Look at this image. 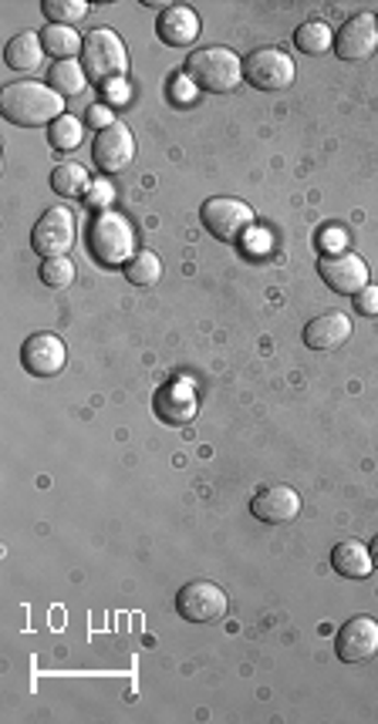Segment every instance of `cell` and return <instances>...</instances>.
I'll list each match as a JSON object with an SVG mask.
<instances>
[{"instance_id":"obj_17","label":"cell","mask_w":378,"mask_h":724,"mask_svg":"<svg viewBox=\"0 0 378 724\" xmlns=\"http://www.w3.org/2000/svg\"><path fill=\"white\" fill-rule=\"evenodd\" d=\"M156 34L173 48H189L200 37V14L193 8H186V4H173L160 14Z\"/></svg>"},{"instance_id":"obj_22","label":"cell","mask_w":378,"mask_h":724,"mask_svg":"<svg viewBox=\"0 0 378 724\" xmlns=\"http://www.w3.org/2000/svg\"><path fill=\"white\" fill-rule=\"evenodd\" d=\"M92 176L85 166L79 163H61L55 173H51V189L64 199H79V195H88L92 192Z\"/></svg>"},{"instance_id":"obj_33","label":"cell","mask_w":378,"mask_h":724,"mask_svg":"<svg viewBox=\"0 0 378 724\" xmlns=\"http://www.w3.org/2000/svg\"><path fill=\"white\" fill-rule=\"evenodd\" d=\"M368 549H371V562H375V567H378V536L371 539V546H368Z\"/></svg>"},{"instance_id":"obj_13","label":"cell","mask_w":378,"mask_h":724,"mask_svg":"<svg viewBox=\"0 0 378 724\" xmlns=\"http://www.w3.org/2000/svg\"><path fill=\"white\" fill-rule=\"evenodd\" d=\"M132 155H135V139H132L129 126L116 122L111 129H105V132H98V135H95L92 158H95V166H98L105 176H111V173H122V169L132 163Z\"/></svg>"},{"instance_id":"obj_21","label":"cell","mask_w":378,"mask_h":724,"mask_svg":"<svg viewBox=\"0 0 378 724\" xmlns=\"http://www.w3.org/2000/svg\"><path fill=\"white\" fill-rule=\"evenodd\" d=\"M294 48L300 55H311V58L328 55V51H334V34L324 21H305L294 31Z\"/></svg>"},{"instance_id":"obj_5","label":"cell","mask_w":378,"mask_h":724,"mask_svg":"<svg viewBox=\"0 0 378 724\" xmlns=\"http://www.w3.org/2000/svg\"><path fill=\"white\" fill-rule=\"evenodd\" d=\"M200 219L210 236H216L220 244H237L253 226V210L234 195H213L203 203Z\"/></svg>"},{"instance_id":"obj_14","label":"cell","mask_w":378,"mask_h":724,"mask_svg":"<svg viewBox=\"0 0 378 724\" xmlns=\"http://www.w3.org/2000/svg\"><path fill=\"white\" fill-rule=\"evenodd\" d=\"M250 515L268 526H284L300 515V496L291 486H268L250 499Z\"/></svg>"},{"instance_id":"obj_25","label":"cell","mask_w":378,"mask_h":724,"mask_svg":"<svg viewBox=\"0 0 378 724\" xmlns=\"http://www.w3.org/2000/svg\"><path fill=\"white\" fill-rule=\"evenodd\" d=\"M85 139V126L79 122L74 115H61L58 122L48 126V142L58 149V152H74Z\"/></svg>"},{"instance_id":"obj_1","label":"cell","mask_w":378,"mask_h":724,"mask_svg":"<svg viewBox=\"0 0 378 724\" xmlns=\"http://www.w3.org/2000/svg\"><path fill=\"white\" fill-rule=\"evenodd\" d=\"M0 111L11 126L21 129H37V126H51L64 115V98L42 82H14L4 85L0 92Z\"/></svg>"},{"instance_id":"obj_18","label":"cell","mask_w":378,"mask_h":724,"mask_svg":"<svg viewBox=\"0 0 378 724\" xmlns=\"http://www.w3.org/2000/svg\"><path fill=\"white\" fill-rule=\"evenodd\" d=\"M331 567H334V573H338V577H345V580H365V577L375 570V562H371V549H368V546H362L358 539H345V543H338V546L331 549Z\"/></svg>"},{"instance_id":"obj_29","label":"cell","mask_w":378,"mask_h":724,"mask_svg":"<svg viewBox=\"0 0 378 724\" xmlns=\"http://www.w3.org/2000/svg\"><path fill=\"white\" fill-rule=\"evenodd\" d=\"M85 126L105 132V129L116 126V115H111V108H105V105H92V108L85 111Z\"/></svg>"},{"instance_id":"obj_4","label":"cell","mask_w":378,"mask_h":724,"mask_svg":"<svg viewBox=\"0 0 378 724\" xmlns=\"http://www.w3.org/2000/svg\"><path fill=\"white\" fill-rule=\"evenodd\" d=\"M82 68H85L92 85H98V88L116 85L129 68V51L122 45V37L116 31H108V27H95L92 34H85Z\"/></svg>"},{"instance_id":"obj_8","label":"cell","mask_w":378,"mask_h":724,"mask_svg":"<svg viewBox=\"0 0 378 724\" xmlns=\"http://www.w3.org/2000/svg\"><path fill=\"white\" fill-rule=\"evenodd\" d=\"M176 610L189 624H213L226 614V593L210 580H193L176 593Z\"/></svg>"},{"instance_id":"obj_2","label":"cell","mask_w":378,"mask_h":724,"mask_svg":"<svg viewBox=\"0 0 378 724\" xmlns=\"http://www.w3.org/2000/svg\"><path fill=\"white\" fill-rule=\"evenodd\" d=\"M189 82L197 88L210 92V95H231L240 82H244V61L237 51L231 48H197L186 58V71Z\"/></svg>"},{"instance_id":"obj_32","label":"cell","mask_w":378,"mask_h":724,"mask_svg":"<svg viewBox=\"0 0 378 724\" xmlns=\"http://www.w3.org/2000/svg\"><path fill=\"white\" fill-rule=\"evenodd\" d=\"M318 244H321V250H328V247H342V244H345V233H342V229H324V233L318 236Z\"/></svg>"},{"instance_id":"obj_30","label":"cell","mask_w":378,"mask_h":724,"mask_svg":"<svg viewBox=\"0 0 378 724\" xmlns=\"http://www.w3.org/2000/svg\"><path fill=\"white\" fill-rule=\"evenodd\" d=\"M355 310L365 317H378V287L375 284H368L365 290L355 294Z\"/></svg>"},{"instance_id":"obj_23","label":"cell","mask_w":378,"mask_h":724,"mask_svg":"<svg viewBox=\"0 0 378 724\" xmlns=\"http://www.w3.org/2000/svg\"><path fill=\"white\" fill-rule=\"evenodd\" d=\"M48 85H51L61 98H74V95L85 92L88 74H85L82 64H74V61H55V68L48 71Z\"/></svg>"},{"instance_id":"obj_34","label":"cell","mask_w":378,"mask_h":724,"mask_svg":"<svg viewBox=\"0 0 378 724\" xmlns=\"http://www.w3.org/2000/svg\"><path fill=\"white\" fill-rule=\"evenodd\" d=\"M375 27H378V14H375Z\"/></svg>"},{"instance_id":"obj_7","label":"cell","mask_w":378,"mask_h":724,"mask_svg":"<svg viewBox=\"0 0 378 724\" xmlns=\"http://www.w3.org/2000/svg\"><path fill=\"white\" fill-rule=\"evenodd\" d=\"M244 78L260 92H284L294 82V61L281 48H257L244 61Z\"/></svg>"},{"instance_id":"obj_16","label":"cell","mask_w":378,"mask_h":724,"mask_svg":"<svg viewBox=\"0 0 378 724\" xmlns=\"http://www.w3.org/2000/svg\"><path fill=\"white\" fill-rule=\"evenodd\" d=\"M349 337H352V320L342 310H328V313L308 320V328H305V344L311 351H334Z\"/></svg>"},{"instance_id":"obj_6","label":"cell","mask_w":378,"mask_h":724,"mask_svg":"<svg viewBox=\"0 0 378 724\" xmlns=\"http://www.w3.org/2000/svg\"><path fill=\"white\" fill-rule=\"evenodd\" d=\"M74 229H79V223H74V213L68 206H51L48 213H42V219L34 223L31 229V247L37 257H68V250L74 247Z\"/></svg>"},{"instance_id":"obj_3","label":"cell","mask_w":378,"mask_h":724,"mask_svg":"<svg viewBox=\"0 0 378 724\" xmlns=\"http://www.w3.org/2000/svg\"><path fill=\"white\" fill-rule=\"evenodd\" d=\"M88 253L102 266H126L139 253L132 223L116 210L95 213V219L88 223Z\"/></svg>"},{"instance_id":"obj_12","label":"cell","mask_w":378,"mask_h":724,"mask_svg":"<svg viewBox=\"0 0 378 724\" xmlns=\"http://www.w3.org/2000/svg\"><path fill=\"white\" fill-rule=\"evenodd\" d=\"M378 51L375 14H355L334 34V55L342 61H365Z\"/></svg>"},{"instance_id":"obj_28","label":"cell","mask_w":378,"mask_h":724,"mask_svg":"<svg viewBox=\"0 0 378 724\" xmlns=\"http://www.w3.org/2000/svg\"><path fill=\"white\" fill-rule=\"evenodd\" d=\"M111 199H116V192H111V182H95L92 192H88V206L98 210V213H108L111 210Z\"/></svg>"},{"instance_id":"obj_24","label":"cell","mask_w":378,"mask_h":724,"mask_svg":"<svg viewBox=\"0 0 378 724\" xmlns=\"http://www.w3.org/2000/svg\"><path fill=\"white\" fill-rule=\"evenodd\" d=\"M122 270H126L129 284H135V287H153V284H160V276H163V260H160L153 250H139Z\"/></svg>"},{"instance_id":"obj_26","label":"cell","mask_w":378,"mask_h":724,"mask_svg":"<svg viewBox=\"0 0 378 724\" xmlns=\"http://www.w3.org/2000/svg\"><path fill=\"white\" fill-rule=\"evenodd\" d=\"M42 11H45V17L51 24H64V27H71L74 21H82V17H88L85 0H45Z\"/></svg>"},{"instance_id":"obj_15","label":"cell","mask_w":378,"mask_h":724,"mask_svg":"<svg viewBox=\"0 0 378 724\" xmlns=\"http://www.w3.org/2000/svg\"><path fill=\"white\" fill-rule=\"evenodd\" d=\"M153 408L163 422H173V425H186L193 422L197 412H200V397H197V388L189 381H169L156 391L153 397Z\"/></svg>"},{"instance_id":"obj_27","label":"cell","mask_w":378,"mask_h":724,"mask_svg":"<svg viewBox=\"0 0 378 724\" xmlns=\"http://www.w3.org/2000/svg\"><path fill=\"white\" fill-rule=\"evenodd\" d=\"M42 284L51 290H64L74 284V263L68 257H51L42 263Z\"/></svg>"},{"instance_id":"obj_20","label":"cell","mask_w":378,"mask_h":724,"mask_svg":"<svg viewBox=\"0 0 378 724\" xmlns=\"http://www.w3.org/2000/svg\"><path fill=\"white\" fill-rule=\"evenodd\" d=\"M42 45H45V55H51L55 61H71L74 55H82L85 37H79L64 24H48L42 31Z\"/></svg>"},{"instance_id":"obj_10","label":"cell","mask_w":378,"mask_h":724,"mask_svg":"<svg viewBox=\"0 0 378 724\" xmlns=\"http://www.w3.org/2000/svg\"><path fill=\"white\" fill-rule=\"evenodd\" d=\"M334 654L345 664H362L378 654V620L375 617H352L334 637Z\"/></svg>"},{"instance_id":"obj_31","label":"cell","mask_w":378,"mask_h":724,"mask_svg":"<svg viewBox=\"0 0 378 724\" xmlns=\"http://www.w3.org/2000/svg\"><path fill=\"white\" fill-rule=\"evenodd\" d=\"M186 82H189L186 74L173 78V92H176V102H189V98H197V88H186Z\"/></svg>"},{"instance_id":"obj_19","label":"cell","mask_w":378,"mask_h":724,"mask_svg":"<svg viewBox=\"0 0 378 724\" xmlns=\"http://www.w3.org/2000/svg\"><path fill=\"white\" fill-rule=\"evenodd\" d=\"M4 61H8L11 71H34V68H42V61H45L42 34L21 31L17 37H11L8 48H4Z\"/></svg>"},{"instance_id":"obj_9","label":"cell","mask_w":378,"mask_h":724,"mask_svg":"<svg viewBox=\"0 0 378 724\" xmlns=\"http://www.w3.org/2000/svg\"><path fill=\"white\" fill-rule=\"evenodd\" d=\"M318 273L334 294H345V297H355L358 290L368 287V263L358 253H345V250L324 253L318 260Z\"/></svg>"},{"instance_id":"obj_11","label":"cell","mask_w":378,"mask_h":724,"mask_svg":"<svg viewBox=\"0 0 378 724\" xmlns=\"http://www.w3.org/2000/svg\"><path fill=\"white\" fill-rule=\"evenodd\" d=\"M64 360H68V351H64V341L58 334H31L21 347V365L24 371H31L34 378H55L64 371Z\"/></svg>"}]
</instances>
